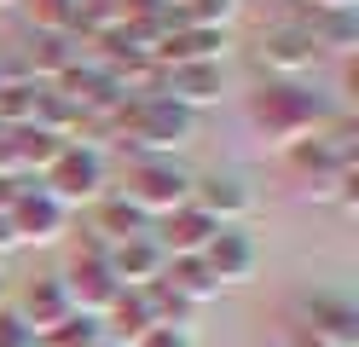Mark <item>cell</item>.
Instances as JSON below:
<instances>
[{
	"mask_svg": "<svg viewBox=\"0 0 359 347\" xmlns=\"http://www.w3.org/2000/svg\"><path fill=\"white\" fill-rule=\"evenodd\" d=\"M41 191H47L64 215H76V208H93L104 191H110V162H104V145H93V139H70L53 168L41 174Z\"/></svg>",
	"mask_w": 359,
	"mask_h": 347,
	"instance_id": "cell-3",
	"label": "cell"
},
{
	"mask_svg": "<svg viewBox=\"0 0 359 347\" xmlns=\"http://www.w3.org/2000/svg\"><path fill=\"white\" fill-rule=\"evenodd\" d=\"M330 116H336V104L319 87H307V81H261L250 93V122H255V133L266 139V145H278V151L325 133Z\"/></svg>",
	"mask_w": 359,
	"mask_h": 347,
	"instance_id": "cell-1",
	"label": "cell"
},
{
	"mask_svg": "<svg viewBox=\"0 0 359 347\" xmlns=\"http://www.w3.org/2000/svg\"><path fill=\"white\" fill-rule=\"evenodd\" d=\"M87 215H93L87 238H99L104 249H116V243H128V238H145V231H151V220H145V215H140V208H133L122 191H104L93 208H87Z\"/></svg>",
	"mask_w": 359,
	"mask_h": 347,
	"instance_id": "cell-16",
	"label": "cell"
},
{
	"mask_svg": "<svg viewBox=\"0 0 359 347\" xmlns=\"http://www.w3.org/2000/svg\"><path fill=\"white\" fill-rule=\"evenodd\" d=\"M284 156H290V168H296L302 179H325V174H348L342 162H336V151H330V139H325V133H313V139H302V145H290Z\"/></svg>",
	"mask_w": 359,
	"mask_h": 347,
	"instance_id": "cell-20",
	"label": "cell"
},
{
	"mask_svg": "<svg viewBox=\"0 0 359 347\" xmlns=\"http://www.w3.org/2000/svg\"><path fill=\"white\" fill-rule=\"evenodd\" d=\"M104 347H116V341H104Z\"/></svg>",
	"mask_w": 359,
	"mask_h": 347,
	"instance_id": "cell-30",
	"label": "cell"
},
{
	"mask_svg": "<svg viewBox=\"0 0 359 347\" xmlns=\"http://www.w3.org/2000/svg\"><path fill=\"white\" fill-rule=\"evenodd\" d=\"M58 278H64L70 307H76L81 318H104L110 301L122 295V284H116L110 266H104V254H70V272H58Z\"/></svg>",
	"mask_w": 359,
	"mask_h": 347,
	"instance_id": "cell-10",
	"label": "cell"
},
{
	"mask_svg": "<svg viewBox=\"0 0 359 347\" xmlns=\"http://www.w3.org/2000/svg\"><path fill=\"white\" fill-rule=\"evenodd\" d=\"M197 261H203V272L215 278L220 290H238V284H255V272H261V249H255V238H250L243 226H220Z\"/></svg>",
	"mask_w": 359,
	"mask_h": 347,
	"instance_id": "cell-7",
	"label": "cell"
},
{
	"mask_svg": "<svg viewBox=\"0 0 359 347\" xmlns=\"http://www.w3.org/2000/svg\"><path fill=\"white\" fill-rule=\"evenodd\" d=\"M163 99H174L180 110H209L220 104V93H226V81H220V64H180V69H163Z\"/></svg>",
	"mask_w": 359,
	"mask_h": 347,
	"instance_id": "cell-15",
	"label": "cell"
},
{
	"mask_svg": "<svg viewBox=\"0 0 359 347\" xmlns=\"http://www.w3.org/2000/svg\"><path fill=\"white\" fill-rule=\"evenodd\" d=\"M104 266H110V278L128 290V295H140V290H151V284H163V272H168V254H163V243L151 238H128V243H116L104 254Z\"/></svg>",
	"mask_w": 359,
	"mask_h": 347,
	"instance_id": "cell-11",
	"label": "cell"
},
{
	"mask_svg": "<svg viewBox=\"0 0 359 347\" xmlns=\"http://www.w3.org/2000/svg\"><path fill=\"white\" fill-rule=\"evenodd\" d=\"M35 347H104V324L99 318H81V313H70L58 324V330H47Z\"/></svg>",
	"mask_w": 359,
	"mask_h": 347,
	"instance_id": "cell-22",
	"label": "cell"
},
{
	"mask_svg": "<svg viewBox=\"0 0 359 347\" xmlns=\"http://www.w3.org/2000/svg\"><path fill=\"white\" fill-rule=\"evenodd\" d=\"M41 104V81H29L24 69H0V128H29Z\"/></svg>",
	"mask_w": 359,
	"mask_h": 347,
	"instance_id": "cell-18",
	"label": "cell"
},
{
	"mask_svg": "<svg viewBox=\"0 0 359 347\" xmlns=\"http://www.w3.org/2000/svg\"><path fill=\"white\" fill-rule=\"evenodd\" d=\"M18 191H24V185H18L12 174H0V215H12V203H18Z\"/></svg>",
	"mask_w": 359,
	"mask_h": 347,
	"instance_id": "cell-25",
	"label": "cell"
},
{
	"mask_svg": "<svg viewBox=\"0 0 359 347\" xmlns=\"http://www.w3.org/2000/svg\"><path fill=\"white\" fill-rule=\"evenodd\" d=\"M0 6H24V0H0Z\"/></svg>",
	"mask_w": 359,
	"mask_h": 347,
	"instance_id": "cell-29",
	"label": "cell"
},
{
	"mask_svg": "<svg viewBox=\"0 0 359 347\" xmlns=\"http://www.w3.org/2000/svg\"><path fill=\"white\" fill-rule=\"evenodd\" d=\"M191 203L203 208L215 226H243V220L255 215L261 197H255V185L243 179V174H203V179L191 185Z\"/></svg>",
	"mask_w": 359,
	"mask_h": 347,
	"instance_id": "cell-9",
	"label": "cell"
},
{
	"mask_svg": "<svg viewBox=\"0 0 359 347\" xmlns=\"http://www.w3.org/2000/svg\"><path fill=\"white\" fill-rule=\"evenodd\" d=\"M302 23H307V35H313L319 53H336V58L359 53V12H313Z\"/></svg>",
	"mask_w": 359,
	"mask_h": 347,
	"instance_id": "cell-17",
	"label": "cell"
},
{
	"mask_svg": "<svg viewBox=\"0 0 359 347\" xmlns=\"http://www.w3.org/2000/svg\"><path fill=\"white\" fill-rule=\"evenodd\" d=\"M255 64L266 69V81H302L307 69L319 64V46H313L302 18H284V23H273V29H261Z\"/></svg>",
	"mask_w": 359,
	"mask_h": 347,
	"instance_id": "cell-6",
	"label": "cell"
},
{
	"mask_svg": "<svg viewBox=\"0 0 359 347\" xmlns=\"http://www.w3.org/2000/svg\"><path fill=\"white\" fill-rule=\"evenodd\" d=\"M191 185H197V174H191L180 156H133V168H128V191H122V197H128V203L156 226L163 215H174V208H186V203H191Z\"/></svg>",
	"mask_w": 359,
	"mask_h": 347,
	"instance_id": "cell-4",
	"label": "cell"
},
{
	"mask_svg": "<svg viewBox=\"0 0 359 347\" xmlns=\"http://www.w3.org/2000/svg\"><path fill=\"white\" fill-rule=\"evenodd\" d=\"M232 53V29H197V23H180V29L163 35L156 46V64L180 69V64H226Z\"/></svg>",
	"mask_w": 359,
	"mask_h": 347,
	"instance_id": "cell-13",
	"label": "cell"
},
{
	"mask_svg": "<svg viewBox=\"0 0 359 347\" xmlns=\"http://www.w3.org/2000/svg\"><path fill=\"white\" fill-rule=\"evenodd\" d=\"M243 18V0H180V23H197V29H232Z\"/></svg>",
	"mask_w": 359,
	"mask_h": 347,
	"instance_id": "cell-21",
	"label": "cell"
},
{
	"mask_svg": "<svg viewBox=\"0 0 359 347\" xmlns=\"http://www.w3.org/2000/svg\"><path fill=\"white\" fill-rule=\"evenodd\" d=\"M35 35H76V0H24Z\"/></svg>",
	"mask_w": 359,
	"mask_h": 347,
	"instance_id": "cell-23",
	"label": "cell"
},
{
	"mask_svg": "<svg viewBox=\"0 0 359 347\" xmlns=\"http://www.w3.org/2000/svg\"><path fill=\"white\" fill-rule=\"evenodd\" d=\"M12 249H24V243H18V231H12V220L0 215V254H12Z\"/></svg>",
	"mask_w": 359,
	"mask_h": 347,
	"instance_id": "cell-27",
	"label": "cell"
},
{
	"mask_svg": "<svg viewBox=\"0 0 359 347\" xmlns=\"http://www.w3.org/2000/svg\"><path fill=\"white\" fill-rule=\"evenodd\" d=\"M163 284H168V295H180V301H186L191 313H197V307H209V301H220V284L203 272V261H168Z\"/></svg>",
	"mask_w": 359,
	"mask_h": 347,
	"instance_id": "cell-19",
	"label": "cell"
},
{
	"mask_svg": "<svg viewBox=\"0 0 359 347\" xmlns=\"http://www.w3.org/2000/svg\"><path fill=\"white\" fill-rule=\"evenodd\" d=\"M116 139H122L133 156H180L197 139V116L180 110L174 99H163V93H151V99H133L128 104Z\"/></svg>",
	"mask_w": 359,
	"mask_h": 347,
	"instance_id": "cell-2",
	"label": "cell"
},
{
	"mask_svg": "<svg viewBox=\"0 0 359 347\" xmlns=\"http://www.w3.org/2000/svg\"><path fill=\"white\" fill-rule=\"evenodd\" d=\"M12 231H18V243H58L64 231H70V215H64V208L41 191V185H24V191H18V203H12Z\"/></svg>",
	"mask_w": 359,
	"mask_h": 347,
	"instance_id": "cell-12",
	"label": "cell"
},
{
	"mask_svg": "<svg viewBox=\"0 0 359 347\" xmlns=\"http://www.w3.org/2000/svg\"><path fill=\"white\" fill-rule=\"evenodd\" d=\"M313 12H359V0H307Z\"/></svg>",
	"mask_w": 359,
	"mask_h": 347,
	"instance_id": "cell-26",
	"label": "cell"
},
{
	"mask_svg": "<svg viewBox=\"0 0 359 347\" xmlns=\"http://www.w3.org/2000/svg\"><path fill=\"white\" fill-rule=\"evenodd\" d=\"M215 231H220V226L203 215V208H197V203H186V208H174V215H163V220H156V226H151V238L163 243V254H168V261H197V254L209 249V238H215Z\"/></svg>",
	"mask_w": 359,
	"mask_h": 347,
	"instance_id": "cell-14",
	"label": "cell"
},
{
	"mask_svg": "<svg viewBox=\"0 0 359 347\" xmlns=\"http://www.w3.org/2000/svg\"><path fill=\"white\" fill-rule=\"evenodd\" d=\"M128 347H197V330L191 324H151V330L140 341H128Z\"/></svg>",
	"mask_w": 359,
	"mask_h": 347,
	"instance_id": "cell-24",
	"label": "cell"
},
{
	"mask_svg": "<svg viewBox=\"0 0 359 347\" xmlns=\"http://www.w3.org/2000/svg\"><path fill=\"white\" fill-rule=\"evenodd\" d=\"M12 313H18V324L41 341L47 330H58L64 318H70L76 307H70V290H64V278L58 272H41V278H29L24 284V295L12 301Z\"/></svg>",
	"mask_w": 359,
	"mask_h": 347,
	"instance_id": "cell-8",
	"label": "cell"
},
{
	"mask_svg": "<svg viewBox=\"0 0 359 347\" xmlns=\"http://www.w3.org/2000/svg\"><path fill=\"white\" fill-rule=\"evenodd\" d=\"M12 307V284H6V272H0V313Z\"/></svg>",
	"mask_w": 359,
	"mask_h": 347,
	"instance_id": "cell-28",
	"label": "cell"
},
{
	"mask_svg": "<svg viewBox=\"0 0 359 347\" xmlns=\"http://www.w3.org/2000/svg\"><path fill=\"white\" fill-rule=\"evenodd\" d=\"M290 347H359V307L348 295H302L296 324H290Z\"/></svg>",
	"mask_w": 359,
	"mask_h": 347,
	"instance_id": "cell-5",
	"label": "cell"
}]
</instances>
